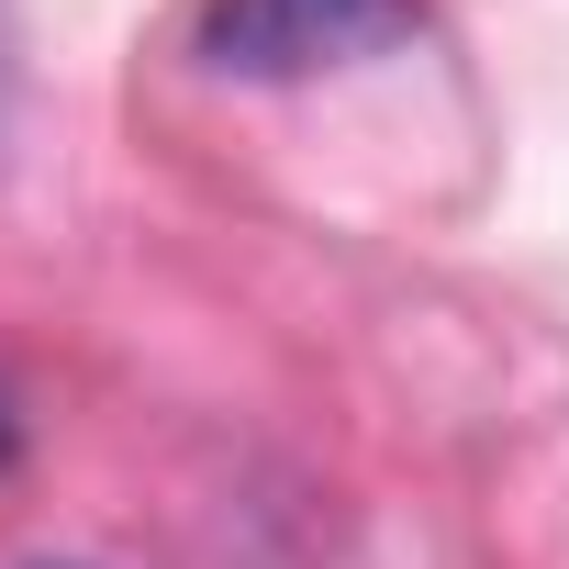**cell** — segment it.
I'll return each instance as SVG.
<instances>
[{
	"mask_svg": "<svg viewBox=\"0 0 569 569\" xmlns=\"http://www.w3.org/2000/svg\"><path fill=\"white\" fill-rule=\"evenodd\" d=\"M425 34V0H201V57L223 79H325Z\"/></svg>",
	"mask_w": 569,
	"mask_h": 569,
	"instance_id": "cell-1",
	"label": "cell"
},
{
	"mask_svg": "<svg viewBox=\"0 0 569 569\" xmlns=\"http://www.w3.org/2000/svg\"><path fill=\"white\" fill-rule=\"evenodd\" d=\"M12 447H23V413H12V391H0V469H12Z\"/></svg>",
	"mask_w": 569,
	"mask_h": 569,
	"instance_id": "cell-2",
	"label": "cell"
}]
</instances>
